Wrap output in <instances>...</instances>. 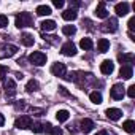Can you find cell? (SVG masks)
Returning a JSON list of instances; mask_svg holds the SVG:
<instances>
[{"instance_id":"obj_13","label":"cell","mask_w":135,"mask_h":135,"mask_svg":"<svg viewBox=\"0 0 135 135\" xmlns=\"http://www.w3.org/2000/svg\"><path fill=\"white\" fill-rule=\"evenodd\" d=\"M114 11L118 16H126L129 13V3L127 2H121V3H116L114 7Z\"/></svg>"},{"instance_id":"obj_11","label":"cell","mask_w":135,"mask_h":135,"mask_svg":"<svg viewBox=\"0 0 135 135\" xmlns=\"http://www.w3.org/2000/svg\"><path fill=\"white\" fill-rule=\"evenodd\" d=\"M113 70H114V64H113L111 60H103V62L100 64V72H102L103 75H111Z\"/></svg>"},{"instance_id":"obj_8","label":"cell","mask_w":135,"mask_h":135,"mask_svg":"<svg viewBox=\"0 0 135 135\" xmlns=\"http://www.w3.org/2000/svg\"><path fill=\"white\" fill-rule=\"evenodd\" d=\"M60 51H62V54H64V56L72 57V56H75V54H76V46H75L72 41H67V43H64V45H62Z\"/></svg>"},{"instance_id":"obj_7","label":"cell","mask_w":135,"mask_h":135,"mask_svg":"<svg viewBox=\"0 0 135 135\" xmlns=\"http://www.w3.org/2000/svg\"><path fill=\"white\" fill-rule=\"evenodd\" d=\"M51 72H52V75H56V76H59V78H64V76L67 75V67H65V64H62V62H56V64H52V67H51Z\"/></svg>"},{"instance_id":"obj_14","label":"cell","mask_w":135,"mask_h":135,"mask_svg":"<svg viewBox=\"0 0 135 135\" xmlns=\"http://www.w3.org/2000/svg\"><path fill=\"white\" fill-rule=\"evenodd\" d=\"M105 114H107L111 121H118V119H121L122 111H121L119 108H108V110L105 111Z\"/></svg>"},{"instance_id":"obj_12","label":"cell","mask_w":135,"mask_h":135,"mask_svg":"<svg viewBox=\"0 0 135 135\" xmlns=\"http://www.w3.org/2000/svg\"><path fill=\"white\" fill-rule=\"evenodd\" d=\"M119 76L122 80H130L133 76V70H132V65H122L121 70H119Z\"/></svg>"},{"instance_id":"obj_26","label":"cell","mask_w":135,"mask_h":135,"mask_svg":"<svg viewBox=\"0 0 135 135\" xmlns=\"http://www.w3.org/2000/svg\"><path fill=\"white\" fill-rule=\"evenodd\" d=\"M80 46H81L83 49L89 51V49H92L94 43H92V40H91V38H81V41H80Z\"/></svg>"},{"instance_id":"obj_21","label":"cell","mask_w":135,"mask_h":135,"mask_svg":"<svg viewBox=\"0 0 135 135\" xmlns=\"http://www.w3.org/2000/svg\"><path fill=\"white\" fill-rule=\"evenodd\" d=\"M52 11H51V7H48V5H40V7H37V15L38 16H49Z\"/></svg>"},{"instance_id":"obj_39","label":"cell","mask_w":135,"mask_h":135,"mask_svg":"<svg viewBox=\"0 0 135 135\" xmlns=\"http://www.w3.org/2000/svg\"><path fill=\"white\" fill-rule=\"evenodd\" d=\"M95 135H108V133H107V132H105V130H102V132H97V133H95Z\"/></svg>"},{"instance_id":"obj_38","label":"cell","mask_w":135,"mask_h":135,"mask_svg":"<svg viewBox=\"0 0 135 135\" xmlns=\"http://www.w3.org/2000/svg\"><path fill=\"white\" fill-rule=\"evenodd\" d=\"M59 89H60V92H62L64 95H69V92H67V91H65V88H59Z\"/></svg>"},{"instance_id":"obj_31","label":"cell","mask_w":135,"mask_h":135,"mask_svg":"<svg viewBox=\"0 0 135 135\" xmlns=\"http://www.w3.org/2000/svg\"><path fill=\"white\" fill-rule=\"evenodd\" d=\"M7 73H8V69L5 65H0V80H3L7 76Z\"/></svg>"},{"instance_id":"obj_35","label":"cell","mask_w":135,"mask_h":135,"mask_svg":"<svg viewBox=\"0 0 135 135\" xmlns=\"http://www.w3.org/2000/svg\"><path fill=\"white\" fill-rule=\"evenodd\" d=\"M78 7H81V3L78 2V0H73V2H70V10H75V8H78Z\"/></svg>"},{"instance_id":"obj_10","label":"cell","mask_w":135,"mask_h":135,"mask_svg":"<svg viewBox=\"0 0 135 135\" xmlns=\"http://www.w3.org/2000/svg\"><path fill=\"white\" fill-rule=\"evenodd\" d=\"M3 88H5V92H7V95H8V97H13V95L16 94V84H15V81H13L11 78L5 80Z\"/></svg>"},{"instance_id":"obj_30","label":"cell","mask_w":135,"mask_h":135,"mask_svg":"<svg viewBox=\"0 0 135 135\" xmlns=\"http://www.w3.org/2000/svg\"><path fill=\"white\" fill-rule=\"evenodd\" d=\"M30 113L35 116H41V114H45V110L43 108H30Z\"/></svg>"},{"instance_id":"obj_32","label":"cell","mask_w":135,"mask_h":135,"mask_svg":"<svg viewBox=\"0 0 135 135\" xmlns=\"http://www.w3.org/2000/svg\"><path fill=\"white\" fill-rule=\"evenodd\" d=\"M127 95H129L130 99H133V97H135V86H133V84L127 88Z\"/></svg>"},{"instance_id":"obj_16","label":"cell","mask_w":135,"mask_h":135,"mask_svg":"<svg viewBox=\"0 0 135 135\" xmlns=\"http://www.w3.org/2000/svg\"><path fill=\"white\" fill-rule=\"evenodd\" d=\"M40 27H41L43 32H51V30L56 29V22L52 19H45V21L40 22Z\"/></svg>"},{"instance_id":"obj_20","label":"cell","mask_w":135,"mask_h":135,"mask_svg":"<svg viewBox=\"0 0 135 135\" xmlns=\"http://www.w3.org/2000/svg\"><path fill=\"white\" fill-rule=\"evenodd\" d=\"M62 18H64L65 21H75V19L78 18V13H76L75 10H65V11L62 13Z\"/></svg>"},{"instance_id":"obj_19","label":"cell","mask_w":135,"mask_h":135,"mask_svg":"<svg viewBox=\"0 0 135 135\" xmlns=\"http://www.w3.org/2000/svg\"><path fill=\"white\" fill-rule=\"evenodd\" d=\"M21 41H22L24 46H32L35 43V38H33L32 33H22L21 35Z\"/></svg>"},{"instance_id":"obj_6","label":"cell","mask_w":135,"mask_h":135,"mask_svg":"<svg viewBox=\"0 0 135 135\" xmlns=\"http://www.w3.org/2000/svg\"><path fill=\"white\" fill-rule=\"evenodd\" d=\"M110 94H111V97H113L114 100H122V97L126 95V88L118 83V84H114V86L111 88Z\"/></svg>"},{"instance_id":"obj_27","label":"cell","mask_w":135,"mask_h":135,"mask_svg":"<svg viewBox=\"0 0 135 135\" xmlns=\"http://www.w3.org/2000/svg\"><path fill=\"white\" fill-rule=\"evenodd\" d=\"M89 99H91V102L92 103H102V94L100 92H97V91H94V92H91L89 94Z\"/></svg>"},{"instance_id":"obj_1","label":"cell","mask_w":135,"mask_h":135,"mask_svg":"<svg viewBox=\"0 0 135 135\" xmlns=\"http://www.w3.org/2000/svg\"><path fill=\"white\" fill-rule=\"evenodd\" d=\"M33 24V18L30 13H19L16 16V27L18 29H24V27H30Z\"/></svg>"},{"instance_id":"obj_33","label":"cell","mask_w":135,"mask_h":135,"mask_svg":"<svg viewBox=\"0 0 135 135\" xmlns=\"http://www.w3.org/2000/svg\"><path fill=\"white\" fill-rule=\"evenodd\" d=\"M127 26H129L130 33H132V32L135 30V16H133V18H130V21H129V24H127Z\"/></svg>"},{"instance_id":"obj_2","label":"cell","mask_w":135,"mask_h":135,"mask_svg":"<svg viewBox=\"0 0 135 135\" xmlns=\"http://www.w3.org/2000/svg\"><path fill=\"white\" fill-rule=\"evenodd\" d=\"M16 52H18V46H15V45H8V43H3L2 46H0V59L13 57Z\"/></svg>"},{"instance_id":"obj_18","label":"cell","mask_w":135,"mask_h":135,"mask_svg":"<svg viewBox=\"0 0 135 135\" xmlns=\"http://www.w3.org/2000/svg\"><path fill=\"white\" fill-rule=\"evenodd\" d=\"M110 49V41L107 38H100L99 43H97V51L99 52H107Z\"/></svg>"},{"instance_id":"obj_34","label":"cell","mask_w":135,"mask_h":135,"mask_svg":"<svg viewBox=\"0 0 135 135\" xmlns=\"http://www.w3.org/2000/svg\"><path fill=\"white\" fill-rule=\"evenodd\" d=\"M49 133H51V135H62V129H60V127H52Z\"/></svg>"},{"instance_id":"obj_3","label":"cell","mask_w":135,"mask_h":135,"mask_svg":"<svg viewBox=\"0 0 135 135\" xmlns=\"http://www.w3.org/2000/svg\"><path fill=\"white\" fill-rule=\"evenodd\" d=\"M29 60H30V64H33V65H37V67H41V65L46 64V54L41 52V51H33V52L29 56Z\"/></svg>"},{"instance_id":"obj_25","label":"cell","mask_w":135,"mask_h":135,"mask_svg":"<svg viewBox=\"0 0 135 135\" xmlns=\"http://www.w3.org/2000/svg\"><path fill=\"white\" fill-rule=\"evenodd\" d=\"M62 33L67 35V37H72V35L76 33V27L75 26H64L62 27Z\"/></svg>"},{"instance_id":"obj_17","label":"cell","mask_w":135,"mask_h":135,"mask_svg":"<svg viewBox=\"0 0 135 135\" xmlns=\"http://www.w3.org/2000/svg\"><path fill=\"white\" fill-rule=\"evenodd\" d=\"M80 127H81V132L89 133V132L94 129V121H91V119H83V121L80 122Z\"/></svg>"},{"instance_id":"obj_23","label":"cell","mask_w":135,"mask_h":135,"mask_svg":"<svg viewBox=\"0 0 135 135\" xmlns=\"http://www.w3.org/2000/svg\"><path fill=\"white\" fill-rule=\"evenodd\" d=\"M122 129H124L127 133H133V132H135V122H133L132 119H127V121L122 124Z\"/></svg>"},{"instance_id":"obj_4","label":"cell","mask_w":135,"mask_h":135,"mask_svg":"<svg viewBox=\"0 0 135 135\" xmlns=\"http://www.w3.org/2000/svg\"><path fill=\"white\" fill-rule=\"evenodd\" d=\"M100 30L102 32H116L118 30V21L114 19V18H110V19H107L103 24H100Z\"/></svg>"},{"instance_id":"obj_9","label":"cell","mask_w":135,"mask_h":135,"mask_svg":"<svg viewBox=\"0 0 135 135\" xmlns=\"http://www.w3.org/2000/svg\"><path fill=\"white\" fill-rule=\"evenodd\" d=\"M118 60H119L122 65H132L133 60H135V56H133L132 52H122V54L118 56Z\"/></svg>"},{"instance_id":"obj_22","label":"cell","mask_w":135,"mask_h":135,"mask_svg":"<svg viewBox=\"0 0 135 135\" xmlns=\"http://www.w3.org/2000/svg\"><path fill=\"white\" fill-rule=\"evenodd\" d=\"M56 118H57V121H59V122H65L67 119L70 118V113L67 111V110H59V111L56 113Z\"/></svg>"},{"instance_id":"obj_5","label":"cell","mask_w":135,"mask_h":135,"mask_svg":"<svg viewBox=\"0 0 135 135\" xmlns=\"http://www.w3.org/2000/svg\"><path fill=\"white\" fill-rule=\"evenodd\" d=\"M32 126V118L24 114V116H19L16 121H15V127L16 129H30Z\"/></svg>"},{"instance_id":"obj_28","label":"cell","mask_w":135,"mask_h":135,"mask_svg":"<svg viewBox=\"0 0 135 135\" xmlns=\"http://www.w3.org/2000/svg\"><path fill=\"white\" fill-rule=\"evenodd\" d=\"M30 129H32V132H35V133H41V132H43V124H41V122H32Z\"/></svg>"},{"instance_id":"obj_36","label":"cell","mask_w":135,"mask_h":135,"mask_svg":"<svg viewBox=\"0 0 135 135\" xmlns=\"http://www.w3.org/2000/svg\"><path fill=\"white\" fill-rule=\"evenodd\" d=\"M52 5H54L56 8H62V7H64V0H54Z\"/></svg>"},{"instance_id":"obj_15","label":"cell","mask_w":135,"mask_h":135,"mask_svg":"<svg viewBox=\"0 0 135 135\" xmlns=\"http://www.w3.org/2000/svg\"><path fill=\"white\" fill-rule=\"evenodd\" d=\"M95 16H97V18H102V19H107V18H108V11H107V8H105V2H100V3L97 5V8H95Z\"/></svg>"},{"instance_id":"obj_29","label":"cell","mask_w":135,"mask_h":135,"mask_svg":"<svg viewBox=\"0 0 135 135\" xmlns=\"http://www.w3.org/2000/svg\"><path fill=\"white\" fill-rule=\"evenodd\" d=\"M8 26V18L5 16V15H0V27H7Z\"/></svg>"},{"instance_id":"obj_37","label":"cell","mask_w":135,"mask_h":135,"mask_svg":"<svg viewBox=\"0 0 135 135\" xmlns=\"http://www.w3.org/2000/svg\"><path fill=\"white\" fill-rule=\"evenodd\" d=\"M5 124V118H3V114L0 113V126H3Z\"/></svg>"},{"instance_id":"obj_24","label":"cell","mask_w":135,"mask_h":135,"mask_svg":"<svg viewBox=\"0 0 135 135\" xmlns=\"http://www.w3.org/2000/svg\"><path fill=\"white\" fill-rule=\"evenodd\" d=\"M38 88H40V84H38V81H35V80H30V81L26 84V91H27V92H35V91H38Z\"/></svg>"}]
</instances>
